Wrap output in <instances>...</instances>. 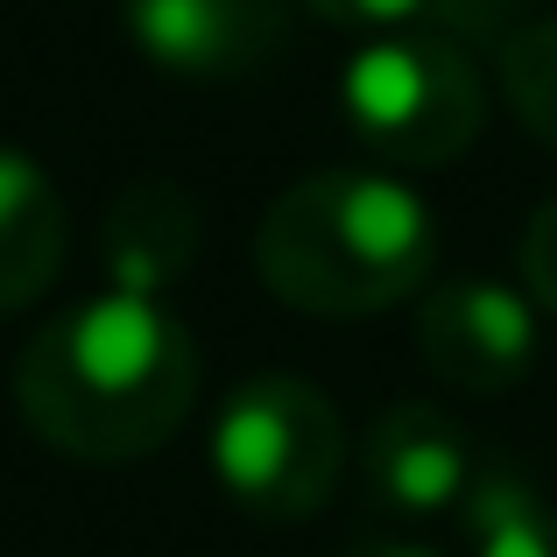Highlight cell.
Returning <instances> with one entry per match:
<instances>
[{
	"label": "cell",
	"instance_id": "5bb4252c",
	"mask_svg": "<svg viewBox=\"0 0 557 557\" xmlns=\"http://www.w3.org/2000/svg\"><path fill=\"white\" fill-rule=\"evenodd\" d=\"M339 557H437V550H423V544H354Z\"/></svg>",
	"mask_w": 557,
	"mask_h": 557
},
{
	"label": "cell",
	"instance_id": "6da1fadb",
	"mask_svg": "<svg viewBox=\"0 0 557 557\" xmlns=\"http://www.w3.org/2000/svg\"><path fill=\"white\" fill-rule=\"evenodd\" d=\"M14 409L64 459H149L198 409V346L163 297L99 289L28 332L14 360Z\"/></svg>",
	"mask_w": 557,
	"mask_h": 557
},
{
	"label": "cell",
	"instance_id": "8992f818",
	"mask_svg": "<svg viewBox=\"0 0 557 557\" xmlns=\"http://www.w3.org/2000/svg\"><path fill=\"white\" fill-rule=\"evenodd\" d=\"M121 22L156 71L233 85L283 57L297 0H121Z\"/></svg>",
	"mask_w": 557,
	"mask_h": 557
},
{
	"label": "cell",
	"instance_id": "3957f363",
	"mask_svg": "<svg viewBox=\"0 0 557 557\" xmlns=\"http://www.w3.org/2000/svg\"><path fill=\"white\" fill-rule=\"evenodd\" d=\"M339 121L388 170L459 163L487 127V71L445 28L360 36L339 71Z\"/></svg>",
	"mask_w": 557,
	"mask_h": 557
},
{
	"label": "cell",
	"instance_id": "5b68a950",
	"mask_svg": "<svg viewBox=\"0 0 557 557\" xmlns=\"http://www.w3.org/2000/svg\"><path fill=\"white\" fill-rule=\"evenodd\" d=\"M536 297L494 275H445L417 297V354L459 395H508L536 368Z\"/></svg>",
	"mask_w": 557,
	"mask_h": 557
},
{
	"label": "cell",
	"instance_id": "7a4b0ae2",
	"mask_svg": "<svg viewBox=\"0 0 557 557\" xmlns=\"http://www.w3.org/2000/svg\"><path fill=\"white\" fill-rule=\"evenodd\" d=\"M437 212L388 170H311L261 212L255 275L311 318H374L437 283Z\"/></svg>",
	"mask_w": 557,
	"mask_h": 557
},
{
	"label": "cell",
	"instance_id": "9c48e42d",
	"mask_svg": "<svg viewBox=\"0 0 557 557\" xmlns=\"http://www.w3.org/2000/svg\"><path fill=\"white\" fill-rule=\"evenodd\" d=\"M64 269V205L22 149H0V318L28 311Z\"/></svg>",
	"mask_w": 557,
	"mask_h": 557
},
{
	"label": "cell",
	"instance_id": "277c9868",
	"mask_svg": "<svg viewBox=\"0 0 557 557\" xmlns=\"http://www.w3.org/2000/svg\"><path fill=\"white\" fill-rule=\"evenodd\" d=\"M219 494L261 522H311L339 494L346 473V423L318 381L304 374H247L226 388L205 437Z\"/></svg>",
	"mask_w": 557,
	"mask_h": 557
},
{
	"label": "cell",
	"instance_id": "52a82bcc",
	"mask_svg": "<svg viewBox=\"0 0 557 557\" xmlns=\"http://www.w3.org/2000/svg\"><path fill=\"white\" fill-rule=\"evenodd\" d=\"M360 480L395 516H459L480 480L473 437L437 403H395L360 437Z\"/></svg>",
	"mask_w": 557,
	"mask_h": 557
},
{
	"label": "cell",
	"instance_id": "7c38bea8",
	"mask_svg": "<svg viewBox=\"0 0 557 557\" xmlns=\"http://www.w3.org/2000/svg\"><path fill=\"white\" fill-rule=\"evenodd\" d=\"M494 64H502V92L516 107V121L557 156V14L516 22L494 50Z\"/></svg>",
	"mask_w": 557,
	"mask_h": 557
},
{
	"label": "cell",
	"instance_id": "8fae6325",
	"mask_svg": "<svg viewBox=\"0 0 557 557\" xmlns=\"http://www.w3.org/2000/svg\"><path fill=\"white\" fill-rule=\"evenodd\" d=\"M304 14L332 28H354V36H388V28H445L459 42H494L516 22H508V0H297Z\"/></svg>",
	"mask_w": 557,
	"mask_h": 557
},
{
	"label": "cell",
	"instance_id": "4fadbf2b",
	"mask_svg": "<svg viewBox=\"0 0 557 557\" xmlns=\"http://www.w3.org/2000/svg\"><path fill=\"white\" fill-rule=\"evenodd\" d=\"M522 289L536 297V311L557 318V190L530 212V226H522Z\"/></svg>",
	"mask_w": 557,
	"mask_h": 557
},
{
	"label": "cell",
	"instance_id": "ba28073f",
	"mask_svg": "<svg viewBox=\"0 0 557 557\" xmlns=\"http://www.w3.org/2000/svg\"><path fill=\"white\" fill-rule=\"evenodd\" d=\"M205 219L198 198L170 177H141L113 198L107 226H99V269H107V289H127V297H163L170 283H184L190 261H198Z\"/></svg>",
	"mask_w": 557,
	"mask_h": 557
},
{
	"label": "cell",
	"instance_id": "30bf717a",
	"mask_svg": "<svg viewBox=\"0 0 557 557\" xmlns=\"http://www.w3.org/2000/svg\"><path fill=\"white\" fill-rule=\"evenodd\" d=\"M459 530L466 557H557V502L508 466H480Z\"/></svg>",
	"mask_w": 557,
	"mask_h": 557
}]
</instances>
